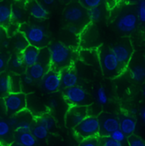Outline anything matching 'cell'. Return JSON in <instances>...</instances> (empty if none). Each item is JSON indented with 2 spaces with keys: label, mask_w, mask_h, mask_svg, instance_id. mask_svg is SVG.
<instances>
[{
  "label": "cell",
  "mask_w": 145,
  "mask_h": 146,
  "mask_svg": "<svg viewBox=\"0 0 145 146\" xmlns=\"http://www.w3.org/2000/svg\"><path fill=\"white\" fill-rule=\"evenodd\" d=\"M3 103L9 115H16L26 109V95L24 93H10L3 98Z\"/></svg>",
  "instance_id": "9"
},
{
  "label": "cell",
  "mask_w": 145,
  "mask_h": 146,
  "mask_svg": "<svg viewBox=\"0 0 145 146\" xmlns=\"http://www.w3.org/2000/svg\"><path fill=\"white\" fill-rule=\"evenodd\" d=\"M10 78V91L11 93H21V76L19 74L13 73L9 75Z\"/></svg>",
  "instance_id": "28"
},
{
  "label": "cell",
  "mask_w": 145,
  "mask_h": 146,
  "mask_svg": "<svg viewBox=\"0 0 145 146\" xmlns=\"http://www.w3.org/2000/svg\"><path fill=\"white\" fill-rule=\"evenodd\" d=\"M80 4L84 7L86 9H89L92 8L99 7L101 5L103 0H78Z\"/></svg>",
  "instance_id": "35"
},
{
  "label": "cell",
  "mask_w": 145,
  "mask_h": 146,
  "mask_svg": "<svg viewBox=\"0 0 145 146\" xmlns=\"http://www.w3.org/2000/svg\"><path fill=\"white\" fill-rule=\"evenodd\" d=\"M27 11L30 15L37 20H45L48 16V9L41 5L36 0H27L26 4Z\"/></svg>",
  "instance_id": "15"
},
{
  "label": "cell",
  "mask_w": 145,
  "mask_h": 146,
  "mask_svg": "<svg viewBox=\"0 0 145 146\" xmlns=\"http://www.w3.org/2000/svg\"><path fill=\"white\" fill-rule=\"evenodd\" d=\"M0 146H2V145H0Z\"/></svg>",
  "instance_id": "52"
},
{
  "label": "cell",
  "mask_w": 145,
  "mask_h": 146,
  "mask_svg": "<svg viewBox=\"0 0 145 146\" xmlns=\"http://www.w3.org/2000/svg\"><path fill=\"white\" fill-rule=\"evenodd\" d=\"M138 19L136 13L126 12L122 14L116 21V28L123 33H132L138 27Z\"/></svg>",
  "instance_id": "11"
},
{
  "label": "cell",
  "mask_w": 145,
  "mask_h": 146,
  "mask_svg": "<svg viewBox=\"0 0 145 146\" xmlns=\"http://www.w3.org/2000/svg\"><path fill=\"white\" fill-rule=\"evenodd\" d=\"M97 51L99 55V63L104 76L109 78H115L124 72V69L109 47L102 45L99 47Z\"/></svg>",
  "instance_id": "2"
},
{
  "label": "cell",
  "mask_w": 145,
  "mask_h": 146,
  "mask_svg": "<svg viewBox=\"0 0 145 146\" xmlns=\"http://www.w3.org/2000/svg\"><path fill=\"white\" fill-rule=\"evenodd\" d=\"M127 143L129 146H145V141L139 136L132 134L127 137Z\"/></svg>",
  "instance_id": "33"
},
{
  "label": "cell",
  "mask_w": 145,
  "mask_h": 146,
  "mask_svg": "<svg viewBox=\"0 0 145 146\" xmlns=\"http://www.w3.org/2000/svg\"><path fill=\"white\" fill-rule=\"evenodd\" d=\"M75 134L84 140L99 136V122L97 116L87 115L81 123L74 128Z\"/></svg>",
  "instance_id": "4"
},
{
  "label": "cell",
  "mask_w": 145,
  "mask_h": 146,
  "mask_svg": "<svg viewBox=\"0 0 145 146\" xmlns=\"http://www.w3.org/2000/svg\"><path fill=\"white\" fill-rule=\"evenodd\" d=\"M109 137H110L112 139H114L115 141L119 142V143H123V142H125L126 139H127L126 135L121 129H117V130H115V132H113V133L109 135Z\"/></svg>",
  "instance_id": "37"
},
{
  "label": "cell",
  "mask_w": 145,
  "mask_h": 146,
  "mask_svg": "<svg viewBox=\"0 0 145 146\" xmlns=\"http://www.w3.org/2000/svg\"><path fill=\"white\" fill-rule=\"evenodd\" d=\"M60 80H61V87L64 88H72L77 85L78 82V76L75 71L72 68H65L60 72Z\"/></svg>",
  "instance_id": "19"
},
{
  "label": "cell",
  "mask_w": 145,
  "mask_h": 146,
  "mask_svg": "<svg viewBox=\"0 0 145 146\" xmlns=\"http://www.w3.org/2000/svg\"><path fill=\"white\" fill-rule=\"evenodd\" d=\"M60 1L64 3H70L72 0H60Z\"/></svg>",
  "instance_id": "49"
},
{
  "label": "cell",
  "mask_w": 145,
  "mask_h": 146,
  "mask_svg": "<svg viewBox=\"0 0 145 146\" xmlns=\"http://www.w3.org/2000/svg\"><path fill=\"white\" fill-rule=\"evenodd\" d=\"M39 54H40V48L29 45L25 50H23L21 53V56L23 60L25 66L28 68L35 65L39 60Z\"/></svg>",
  "instance_id": "18"
},
{
  "label": "cell",
  "mask_w": 145,
  "mask_h": 146,
  "mask_svg": "<svg viewBox=\"0 0 145 146\" xmlns=\"http://www.w3.org/2000/svg\"><path fill=\"white\" fill-rule=\"evenodd\" d=\"M144 63H145V54H144Z\"/></svg>",
  "instance_id": "50"
},
{
  "label": "cell",
  "mask_w": 145,
  "mask_h": 146,
  "mask_svg": "<svg viewBox=\"0 0 145 146\" xmlns=\"http://www.w3.org/2000/svg\"><path fill=\"white\" fill-rule=\"evenodd\" d=\"M25 20V12L24 10L15 5L12 6V11H11V21H13L15 23H21Z\"/></svg>",
  "instance_id": "30"
},
{
  "label": "cell",
  "mask_w": 145,
  "mask_h": 146,
  "mask_svg": "<svg viewBox=\"0 0 145 146\" xmlns=\"http://www.w3.org/2000/svg\"><path fill=\"white\" fill-rule=\"evenodd\" d=\"M140 116H141V119L143 120V121L145 123V106L143 107L142 110H140Z\"/></svg>",
  "instance_id": "45"
},
{
  "label": "cell",
  "mask_w": 145,
  "mask_h": 146,
  "mask_svg": "<svg viewBox=\"0 0 145 146\" xmlns=\"http://www.w3.org/2000/svg\"><path fill=\"white\" fill-rule=\"evenodd\" d=\"M64 18L67 22L75 26L84 24L87 20H89L87 9L82 7L79 2H74L68 4L64 10Z\"/></svg>",
  "instance_id": "8"
},
{
  "label": "cell",
  "mask_w": 145,
  "mask_h": 146,
  "mask_svg": "<svg viewBox=\"0 0 145 146\" xmlns=\"http://www.w3.org/2000/svg\"><path fill=\"white\" fill-rule=\"evenodd\" d=\"M87 16L91 22H97L103 16V10L100 6L87 9Z\"/></svg>",
  "instance_id": "31"
},
{
  "label": "cell",
  "mask_w": 145,
  "mask_h": 146,
  "mask_svg": "<svg viewBox=\"0 0 145 146\" xmlns=\"http://www.w3.org/2000/svg\"><path fill=\"white\" fill-rule=\"evenodd\" d=\"M34 83V79L30 76L28 74L25 73L21 76V84H24L26 86H32Z\"/></svg>",
  "instance_id": "39"
},
{
  "label": "cell",
  "mask_w": 145,
  "mask_h": 146,
  "mask_svg": "<svg viewBox=\"0 0 145 146\" xmlns=\"http://www.w3.org/2000/svg\"><path fill=\"white\" fill-rule=\"evenodd\" d=\"M120 129L126 135V137L134 134L137 129V120L130 114H122L118 116Z\"/></svg>",
  "instance_id": "14"
},
{
  "label": "cell",
  "mask_w": 145,
  "mask_h": 146,
  "mask_svg": "<svg viewBox=\"0 0 145 146\" xmlns=\"http://www.w3.org/2000/svg\"><path fill=\"white\" fill-rule=\"evenodd\" d=\"M19 31L26 38L29 45L37 48H46L49 42L47 30L42 25L22 23L19 26Z\"/></svg>",
  "instance_id": "3"
},
{
  "label": "cell",
  "mask_w": 145,
  "mask_h": 146,
  "mask_svg": "<svg viewBox=\"0 0 145 146\" xmlns=\"http://www.w3.org/2000/svg\"><path fill=\"white\" fill-rule=\"evenodd\" d=\"M99 146H123L122 143H119L108 137H99Z\"/></svg>",
  "instance_id": "34"
},
{
  "label": "cell",
  "mask_w": 145,
  "mask_h": 146,
  "mask_svg": "<svg viewBox=\"0 0 145 146\" xmlns=\"http://www.w3.org/2000/svg\"><path fill=\"white\" fill-rule=\"evenodd\" d=\"M51 69L50 53L48 48H43L40 49L39 60L35 65L26 69V74L32 76L34 81L42 80L45 74Z\"/></svg>",
  "instance_id": "5"
},
{
  "label": "cell",
  "mask_w": 145,
  "mask_h": 146,
  "mask_svg": "<svg viewBox=\"0 0 145 146\" xmlns=\"http://www.w3.org/2000/svg\"><path fill=\"white\" fill-rule=\"evenodd\" d=\"M42 88L47 93H55L61 88L60 73L54 69H50L41 80Z\"/></svg>",
  "instance_id": "13"
},
{
  "label": "cell",
  "mask_w": 145,
  "mask_h": 146,
  "mask_svg": "<svg viewBox=\"0 0 145 146\" xmlns=\"http://www.w3.org/2000/svg\"><path fill=\"white\" fill-rule=\"evenodd\" d=\"M26 109L29 110V111L32 112V115H34L35 117L47 113L48 110L46 106L33 94L26 96Z\"/></svg>",
  "instance_id": "16"
},
{
  "label": "cell",
  "mask_w": 145,
  "mask_h": 146,
  "mask_svg": "<svg viewBox=\"0 0 145 146\" xmlns=\"http://www.w3.org/2000/svg\"><path fill=\"white\" fill-rule=\"evenodd\" d=\"M8 66L9 68L15 74L22 72L24 68L26 67L21 54H15L14 56H12L8 62Z\"/></svg>",
  "instance_id": "25"
},
{
  "label": "cell",
  "mask_w": 145,
  "mask_h": 146,
  "mask_svg": "<svg viewBox=\"0 0 145 146\" xmlns=\"http://www.w3.org/2000/svg\"><path fill=\"white\" fill-rule=\"evenodd\" d=\"M59 106V103H58V100L55 99V98H52L49 100L48 101V107L51 108V109H54V108H57Z\"/></svg>",
  "instance_id": "43"
},
{
  "label": "cell",
  "mask_w": 145,
  "mask_h": 146,
  "mask_svg": "<svg viewBox=\"0 0 145 146\" xmlns=\"http://www.w3.org/2000/svg\"><path fill=\"white\" fill-rule=\"evenodd\" d=\"M79 146H99V137L84 139V140H82L81 142V144H80Z\"/></svg>",
  "instance_id": "38"
},
{
  "label": "cell",
  "mask_w": 145,
  "mask_h": 146,
  "mask_svg": "<svg viewBox=\"0 0 145 146\" xmlns=\"http://www.w3.org/2000/svg\"><path fill=\"white\" fill-rule=\"evenodd\" d=\"M50 53L51 69L60 72L61 70L72 67L75 60V52L60 42H54L48 47Z\"/></svg>",
  "instance_id": "1"
},
{
  "label": "cell",
  "mask_w": 145,
  "mask_h": 146,
  "mask_svg": "<svg viewBox=\"0 0 145 146\" xmlns=\"http://www.w3.org/2000/svg\"><path fill=\"white\" fill-rule=\"evenodd\" d=\"M12 6L9 2L0 1V27L7 28L11 22Z\"/></svg>",
  "instance_id": "20"
},
{
  "label": "cell",
  "mask_w": 145,
  "mask_h": 146,
  "mask_svg": "<svg viewBox=\"0 0 145 146\" xmlns=\"http://www.w3.org/2000/svg\"><path fill=\"white\" fill-rule=\"evenodd\" d=\"M110 48L122 68L125 70L130 63L133 54V48L131 41L128 38H125L122 41L114 44Z\"/></svg>",
  "instance_id": "7"
},
{
  "label": "cell",
  "mask_w": 145,
  "mask_h": 146,
  "mask_svg": "<svg viewBox=\"0 0 145 146\" xmlns=\"http://www.w3.org/2000/svg\"><path fill=\"white\" fill-rule=\"evenodd\" d=\"M131 78L138 82L142 83L145 81V66L142 64H136L130 68Z\"/></svg>",
  "instance_id": "24"
},
{
  "label": "cell",
  "mask_w": 145,
  "mask_h": 146,
  "mask_svg": "<svg viewBox=\"0 0 145 146\" xmlns=\"http://www.w3.org/2000/svg\"><path fill=\"white\" fill-rule=\"evenodd\" d=\"M15 141L23 146H36L37 140L33 136L32 132L28 133H17L15 132Z\"/></svg>",
  "instance_id": "21"
},
{
  "label": "cell",
  "mask_w": 145,
  "mask_h": 146,
  "mask_svg": "<svg viewBox=\"0 0 145 146\" xmlns=\"http://www.w3.org/2000/svg\"><path fill=\"white\" fill-rule=\"evenodd\" d=\"M12 127L7 121L0 119V145L9 146L15 141V136Z\"/></svg>",
  "instance_id": "17"
},
{
  "label": "cell",
  "mask_w": 145,
  "mask_h": 146,
  "mask_svg": "<svg viewBox=\"0 0 145 146\" xmlns=\"http://www.w3.org/2000/svg\"><path fill=\"white\" fill-rule=\"evenodd\" d=\"M8 62L9 60H8L7 56L3 54H0V74L3 73V72L5 71Z\"/></svg>",
  "instance_id": "40"
},
{
  "label": "cell",
  "mask_w": 145,
  "mask_h": 146,
  "mask_svg": "<svg viewBox=\"0 0 145 146\" xmlns=\"http://www.w3.org/2000/svg\"><path fill=\"white\" fill-rule=\"evenodd\" d=\"M32 133L36 138V140H44L48 136V131L42 126L36 123L32 126Z\"/></svg>",
  "instance_id": "29"
},
{
  "label": "cell",
  "mask_w": 145,
  "mask_h": 146,
  "mask_svg": "<svg viewBox=\"0 0 145 146\" xmlns=\"http://www.w3.org/2000/svg\"><path fill=\"white\" fill-rule=\"evenodd\" d=\"M141 94H142L143 97L145 98V82L144 83V85H143V87H142V88H141Z\"/></svg>",
  "instance_id": "46"
},
{
  "label": "cell",
  "mask_w": 145,
  "mask_h": 146,
  "mask_svg": "<svg viewBox=\"0 0 145 146\" xmlns=\"http://www.w3.org/2000/svg\"><path fill=\"white\" fill-rule=\"evenodd\" d=\"M98 36H97V33L94 31L93 28V26L89 25L87 26V29L84 30L83 33V37L82 41L84 42V48H87L88 49L90 48H93L97 42Z\"/></svg>",
  "instance_id": "23"
},
{
  "label": "cell",
  "mask_w": 145,
  "mask_h": 146,
  "mask_svg": "<svg viewBox=\"0 0 145 146\" xmlns=\"http://www.w3.org/2000/svg\"><path fill=\"white\" fill-rule=\"evenodd\" d=\"M9 146H23V145H20V144H18L17 142H15V141H14L11 145Z\"/></svg>",
  "instance_id": "48"
},
{
  "label": "cell",
  "mask_w": 145,
  "mask_h": 146,
  "mask_svg": "<svg viewBox=\"0 0 145 146\" xmlns=\"http://www.w3.org/2000/svg\"><path fill=\"white\" fill-rule=\"evenodd\" d=\"M87 115V106H71L66 114V126L74 129Z\"/></svg>",
  "instance_id": "12"
},
{
  "label": "cell",
  "mask_w": 145,
  "mask_h": 146,
  "mask_svg": "<svg viewBox=\"0 0 145 146\" xmlns=\"http://www.w3.org/2000/svg\"><path fill=\"white\" fill-rule=\"evenodd\" d=\"M125 2L126 3H137V2H139L140 0H124Z\"/></svg>",
  "instance_id": "47"
},
{
  "label": "cell",
  "mask_w": 145,
  "mask_h": 146,
  "mask_svg": "<svg viewBox=\"0 0 145 146\" xmlns=\"http://www.w3.org/2000/svg\"><path fill=\"white\" fill-rule=\"evenodd\" d=\"M96 99L100 106H106L109 102V98L106 90L104 87H99L96 92Z\"/></svg>",
  "instance_id": "32"
},
{
  "label": "cell",
  "mask_w": 145,
  "mask_h": 146,
  "mask_svg": "<svg viewBox=\"0 0 145 146\" xmlns=\"http://www.w3.org/2000/svg\"><path fill=\"white\" fill-rule=\"evenodd\" d=\"M63 94L65 100L71 106H89L93 102L86 90L77 85L65 88Z\"/></svg>",
  "instance_id": "6"
},
{
  "label": "cell",
  "mask_w": 145,
  "mask_h": 146,
  "mask_svg": "<svg viewBox=\"0 0 145 146\" xmlns=\"http://www.w3.org/2000/svg\"><path fill=\"white\" fill-rule=\"evenodd\" d=\"M0 1H3V0H0Z\"/></svg>",
  "instance_id": "51"
},
{
  "label": "cell",
  "mask_w": 145,
  "mask_h": 146,
  "mask_svg": "<svg viewBox=\"0 0 145 146\" xmlns=\"http://www.w3.org/2000/svg\"><path fill=\"white\" fill-rule=\"evenodd\" d=\"M138 113V110L137 109L136 107H132V108H131L130 110H129V114L131 115H133V116H135Z\"/></svg>",
  "instance_id": "44"
},
{
  "label": "cell",
  "mask_w": 145,
  "mask_h": 146,
  "mask_svg": "<svg viewBox=\"0 0 145 146\" xmlns=\"http://www.w3.org/2000/svg\"><path fill=\"white\" fill-rule=\"evenodd\" d=\"M10 93L9 75L2 73L0 74V98H4Z\"/></svg>",
  "instance_id": "26"
},
{
  "label": "cell",
  "mask_w": 145,
  "mask_h": 146,
  "mask_svg": "<svg viewBox=\"0 0 145 146\" xmlns=\"http://www.w3.org/2000/svg\"><path fill=\"white\" fill-rule=\"evenodd\" d=\"M137 16L140 22L145 23V0H140L138 4Z\"/></svg>",
  "instance_id": "36"
},
{
  "label": "cell",
  "mask_w": 145,
  "mask_h": 146,
  "mask_svg": "<svg viewBox=\"0 0 145 146\" xmlns=\"http://www.w3.org/2000/svg\"><path fill=\"white\" fill-rule=\"evenodd\" d=\"M14 46H15V48L17 52L21 53L23 50H25L29 46V43H28V42H27L25 36L21 33L19 32L15 35Z\"/></svg>",
  "instance_id": "27"
},
{
  "label": "cell",
  "mask_w": 145,
  "mask_h": 146,
  "mask_svg": "<svg viewBox=\"0 0 145 146\" xmlns=\"http://www.w3.org/2000/svg\"><path fill=\"white\" fill-rule=\"evenodd\" d=\"M36 123L44 127L48 132L54 131L56 128L55 119L48 113H44L37 117H35Z\"/></svg>",
  "instance_id": "22"
},
{
  "label": "cell",
  "mask_w": 145,
  "mask_h": 146,
  "mask_svg": "<svg viewBox=\"0 0 145 146\" xmlns=\"http://www.w3.org/2000/svg\"><path fill=\"white\" fill-rule=\"evenodd\" d=\"M99 122V136L108 137L113 132L120 129L118 116L108 112H101L98 116Z\"/></svg>",
  "instance_id": "10"
},
{
  "label": "cell",
  "mask_w": 145,
  "mask_h": 146,
  "mask_svg": "<svg viewBox=\"0 0 145 146\" xmlns=\"http://www.w3.org/2000/svg\"><path fill=\"white\" fill-rule=\"evenodd\" d=\"M67 30L70 33L74 34V35H76L80 33V28L78 27V26H75V25H70L67 27Z\"/></svg>",
  "instance_id": "42"
},
{
  "label": "cell",
  "mask_w": 145,
  "mask_h": 146,
  "mask_svg": "<svg viewBox=\"0 0 145 146\" xmlns=\"http://www.w3.org/2000/svg\"><path fill=\"white\" fill-rule=\"evenodd\" d=\"M36 2H38L41 5H42L43 7H45L47 9V7L52 6L56 0H36Z\"/></svg>",
  "instance_id": "41"
}]
</instances>
